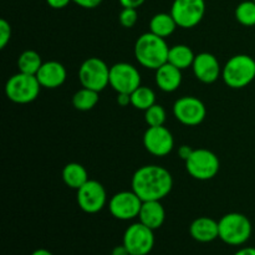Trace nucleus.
<instances>
[{
  "mask_svg": "<svg viewBox=\"0 0 255 255\" xmlns=\"http://www.w3.org/2000/svg\"><path fill=\"white\" fill-rule=\"evenodd\" d=\"M132 191L143 202L162 201L171 193L173 178L168 169L157 164L139 167L132 176Z\"/></svg>",
  "mask_w": 255,
  "mask_h": 255,
  "instance_id": "obj_1",
  "label": "nucleus"
},
{
  "mask_svg": "<svg viewBox=\"0 0 255 255\" xmlns=\"http://www.w3.org/2000/svg\"><path fill=\"white\" fill-rule=\"evenodd\" d=\"M169 46L166 39L148 31L142 34L134 44V57L143 67L154 70L168 61Z\"/></svg>",
  "mask_w": 255,
  "mask_h": 255,
  "instance_id": "obj_2",
  "label": "nucleus"
},
{
  "mask_svg": "<svg viewBox=\"0 0 255 255\" xmlns=\"http://www.w3.org/2000/svg\"><path fill=\"white\" fill-rule=\"evenodd\" d=\"M222 79L231 89H244L255 79V60L246 54L234 55L222 69Z\"/></svg>",
  "mask_w": 255,
  "mask_h": 255,
  "instance_id": "obj_3",
  "label": "nucleus"
},
{
  "mask_svg": "<svg viewBox=\"0 0 255 255\" xmlns=\"http://www.w3.org/2000/svg\"><path fill=\"white\" fill-rule=\"evenodd\" d=\"M219 239L228 246L239 247L249 241L252 236V223L242 213H228L218 222Z\"/></svg>",
  "mask_w": 255,
  "mask_h": 255,
  "instance_id": "obj_4",
  "label": "nucleus"
},
{
  "mask_svg": "<svg viewBox=\"0 0 255 255\" xmlns=\"http://www.w3.org/2000/svg\"><path fill=\"white\" fill-rule=\"evenodd\" d=\"M40 89H41V85L36 75H29L19 71L6 81L5 94L10 101L25 105L37 99Z\"/></svg>",
  "mask_w": 255,
  "mask_h": 255,
  "instance_id": "obj_5",
  "label": "nucleus"
},
{
  "mask_svg": "<svg viewBox=\"0 0 255 255\" xmlns=\"http://www.w3.org/2000/svg\"><path fill=\"white\" fill-rule=\"evenodd\" d=\"M184 163L189 176L198 181H209L214 178L221 168V162L217 154L207 148L193 149Z\"/></svg>",
  "mask_w": 255,
  "mask_h": 255,
  "instance_id": "obj_6",
  "label": "nucleus"
},
{
  "mask_svg": "<svg viewBox=\"0 0 255 255\" xmlns=\"http://www.w3.org/2000/svg\"><path fill=\"white\" fill-rule=\"evenodd\" d=\"M79 80L82 87L101 92L110 85V67L100 57H89L80 66Z\"/></svg>",
  "mask_w": 255,
  "mask_h": 255,
  "instance_id": "obj_7",
  "label": "nucleus"
},
{
  "mask_svg": "<svg viewBox=\"0 0 255 255\" xmlns=\"http://www.w3.org/2000/svg\"><path fill=\"white\" fill-rule=\"evenodd\" d=\"M206 14L204 0H174L171 7V15L182 29L197 26Z\"/></svg>",
  "mask_w": 255,
  "mask_h": 255,
  "instance_id": "obj_8",
  "label": "nucleus"
},
{
  "mask_svg": "<svg viewBox=\"0 0 255 255\" xmlns=\"http://www.w3.org/2000/svg\"><path fill=\"white\" fill-rule=\"evenodd\" d=\"M110 86L117 94L131 95L141 86V74L128 62H117L110 67Z\"/></svg>",
  "mask_w": 255,
  "mask_h": 255,
  "instance_id": "obj_9",
  "label": "nucleus"
},
{
  "mask_svg": "<svg viewBox=\"0 0 255 255\" xmlns=\"http://www.w3.org/2000/svg\"><path fill=\"white\" fill-rule=\"evenodd\" d=\"M153 232L141 222L131 224L124 234V246L131 255L149 254L154 247Z\"/></svg>",
  "mask_w": 255,
  "mask_h": 255,
  "instance_id": "obj_10",
  "label": "nucleus"
},
{
  "mask_svg": "<svg viewBox=\"0 0 255 255\" xmlns=\"http://www.w3.org/2000/svg\"><path fill=\"white\" fill-rule=\"evenodd\" d=\"M77 204L85 213L95 214L104 209L107 203V193L105 187L95 179H89L77 189Z\"/></svg>",
  "mask_w": 255,
  "mask_h": 255,
  "instance_id": "obj_11",
  "label": "nucleus"
},
{
  "mask_svg": "<svg viewBox=\"0 0 255 255\" xmlns=\"http://www.w3.org/2000/svg\"><path fill=\"white\" fill-rule=\"evenodd\" d=\"M173 115L184 126H198L206 119L207 109L198 97L183 96L174 102Z\"/></svg>",
  "mask_w": 255,
  "mask_h": 255,
  "instance_id": "obj_12",
  "label": "nucleus"
},
{
  "mask_svg": "<svg viewBox=\"0 0 255 255\" xmlns=\"http://www.w3.org/2000/svg\"><path fill=\"white\" fill-rule=\"evenodd\" d=\"M143 201L133 191H122L110 199L109 209L112 217L119 221H131L138 218Z\"/></svg>",
  "mask_w": 255,
  "mask_h": 255,
  "instance_id": "obj_13",
  "label": "nucleus"
},
{
  "mask_svg": "<svg viewBox=\"0 0 255 255\" xmlns=\"http://www.w3.org/2000/svg\"><path fill=\"white\" fill-rule=\"evenodd\" d=\"M143 146L153 156L164 157L173 149V134L164 126L148 127L143 134Z\"/></svg>",
  "mask_w": 255,
  "mask_h": 255,
  "instance_id": "obj_14",
  "label": "nucleus"
},
{
  "mask_svg": "<svg viewBox=\"0 0 255 255\" xmlns=\"http://www.w3.org/2000/svg\"><path fill=\"white\" fill-rule=\"evenodd\" d=\"M193 74L197 80L203 84H213L222 76L223 67L219 64L218 59L211 52H201L194 57Z\"/></svg>",
  "mask_w": 255,
  "mask_h": 255,
  "instance_id": "obj_15",
  "label": "nucleus"
},
{
  "mask_svg": "<svg viewBox=\"0 0 255 255\" xmlns=\"http://www.w3.org/2000/svg\"><path fill=\"white\" fill-rule=\"evenodd\" d=\"M41 87L57 89L66 81L67 72L64 65L59 61H46L41 65L36 74Z\"/></svg>",
  "mask_w": 255,
  "mask_h": 255,
  "instance_id": "obj_16",
  "label": "nucleus"
},
{
  "mask_svg": "<svg viewBox=\"0 0 255 255\" xmlns=\"http://www.w3.org/2000/svg\"><path fill=\"white\" fill-rule=\"evenodd\" d=\"M189 234L199 243H211L219 238L218 222L209 217H199L192 222Z\"/></svg>",
  "mask_w": 255,
  "mask_h": 255,
  "instance_id": "obj_17",
  "label": "nucleus"
},
{
  "mask_svg": "<svg viewBox=\"0 0 255 255\" xmlns=\"http://www.w3.org/2000/svg\"><path fill=\"white\" fill-rule=\"evenodd\" d=\"M138 219L142 224L153 231L161 228L166 221V211H164V207L162 206L161 201L143 202L141 211H139Z\"/></svg>",
  "mask_w": 255,
  "mask_h": 255,
  "instance_id": "obj_18",
  "label": "nucleus"
},
{
  "mask_svg": "<svg viewBox=\"0 0 255 255\" xmlns=\"http://www.w3.org/2000/svg\"><path fill=\"white\" fill-rule=\"evenodd\" d=\"M156 85L164 92H174L182 84V70L169 62L156 70Z\"/></svg>",
  "mask_w": 255,
  "mask_h": 255,
  "instance_id": "obj_19",
  "label": "nucleus"
},
{
  "mask_svg": "<svg viewBox=\"0 0 255 255\" xmlns=\"http://www.w3.org/2000/svg\"><path fill=\"white\" fill-rule=\"evenodd\" d=\"M89 173L82 164L71 162L67 163L62 169V181L67 187L72 189H79L89 181Z\"/></svg>",
  "mask_w": 255,
  "mask_h": 255,
  "instance_id": "obj_20",
  "label": "nucleus"
},
{
  "mask_svg": "<svg viewBox=\"0 0 255 255\" xmlns=\"http://www.w3.org/2000/svg\"><path fill=\"white\" fill-rule=\"evenodd\" d=\"M178 27L171 12H158L149 21V31L161 37H168Z\"/></svg>",
  "mask_w": 255,
  "mask_h": 255,
  "instance_id": "obj_21",
  "label": "nucleus"
},
{
  "mask_svg": "<svg viewBox=\"0 0 255 255\" xmlns=\"http://www.w3.org/2000/svg\"><path fill=\"white\" fill-rule=\"evenodd\" d=\"M194 57L196 55L188 45L179 44L169 47L168 61L167 62L178 67L179 70H186L193 65Z\"/></svg>",
  "mask_w": 255,
  "mask_h": 255,
  "instance_id": "obj_22",
  "label": "nucleus"
},
{
  "mask_svg": "<svg viewBox=\"0 0 255 255\" xmlns=\"http://www.w3.org/2000/svg\"><path fill=\"white\" fill-rule=\"evenodd\" d=\"M42 64L41 56L35 50H25L17 59V69L24 74L36 75Z\"/></svg>",
  "mask_w": 255,
  "mask_h": 255,
  "instance_id": "obj_23",
  "label": "nucleus"
},
{
  "mask_svg": "<svg viewBox=\"0 0 255 255\" xmlns=\"http://www.w3.org/2000/svg\"><path fill=\"white\" fill-rule=\"evenodd\" d=\"M99 92L82 87L72 96V105L79 111H90L99 102Z\"/></svg>",
  "mask_w": 255,
  "mask_h": 255,
  "instance_id": "obj_24",
  "label": "nucleus"
},
{
  "mask_svg": "<svg viewBox=\"0 0 255 255\" xmlns=\"http://www.w3.org/2000/svg\"><path fill=\"white\" fill-rule=\"evenodd\" d=\"M156 104V94L147 86H139L131 94V105L136 110L146 111Z\"/></svg>",
  "mask_w": 255,
  "mask_h": 255,
  "instance_id": "obj_25",
  "label": "nucleus"
},
{
  "mask_svg": "<svg viewBox=\"0 0 255 255\" xmlns=\"http://www.w3.org/2000/svg\"><path fill=\"white\" fill-rule=\"evenodd\" d=\"M236 19L243 26H255V1L246 0L236 7Z\"/></svg>",
  "mask_w": 255,
  "mask_h": 255,
  "instance_id": "obj_26",
  "label": "nucleus"
},
{
  "mask_svg": "<svg viewBox=\"0 0 255 255\" xmlns=\"http://www.w3.org/2000/svg\"><path fill=\"white\" fill-rule=\"evenodd\" d=\"M167 120L166 110L161 105L154 104L149 109L144 111V121L148 125V127L164 126V122Z\"/></svg>",
  "mask_w": 255,
  "mask_h": 255,
  "instance_id": "obj_27",
  "label": "nucleus"
},
{
  "mask_svg": "<svg viewBox=\"0 0 255 255\" xmlns=\"http://www.w3.org/2000/svg\"><path fill=\"white\" fill-rule=\"evenodd\" d=\"M120 24L126 29H131L136 25L137 20H138V12L137 9L133 7H124L119 15Z\"/></svg>",
  "mask_w": 255,
  "mask_h": 255,
  "instance_id": "obj_28",
  "label": "nucleus"
},
{
  "mask_svg": "<svg viewBox=\"0 0 255 255\" xmlns=\"http://www.w3.org/2000/svg\"><path fill=\"white\" fill-rule=\"evenodd\" d=\"M11 39V26L5 19L0 20V49H4Z\"/></svg>",
  "mask_w": 255,
  "mask_h": 255,
  "instance_id": "obj_29",
  "label": "nucleus"
},
{
  "mask_svg": "<svg viewBox=\"0 0 255 255\" xmlns=\"http://www.w3.org/2000/svg\"><path fill=\"white\" fill-rule=\"evenodd\" d=\"M76 5L84 9H95L102 2V0H72Z\"/></svg>",
  "mask_w": 255,
  "mask_h": 255,
  "instance_id": "obj_30",
  "label": "nucleus"
},
{
  "mask_svg": "<svg viewBox=\"0 0 255 255\" xmlns=\"http://www.w3.org/2000/svg\"><path fill=\"white\" fill-rule=\"evenodd\" d=\"M70 1L72 0H46L47 5L52 9H64L70 4Z\"/></svg>",
  "mask_w": 255,
  "mask_h": 255,
  "instance_id": "obj_31",
  "label": "nucleus"
},
{
  "mask_svg": "<svg viewBox=\"0 0 255 255\" xmlns=\"http://www.w3.org/2000/svg\"><path fill=\"white\" fill-rule=\"evenodd\" d=\"M120 4L122 5V7H133V9H137V7L141 6L146 0H119Z\"/></svg>",
  "mask_w": 255,
  "mask_h": 255,
  "instance_id": "obj_32",
  "label": "nucleus"
},
{
  "mask_svg": "<svg viewBox=\"0 0 255 255\" xmlns=\"http://www.w3.org/2000/svg\"><path fill=\"white\" fill-rule=\"evenodd\" d=\"M117 104L122 107L131 105V95L129 94H117Z\"/></svg>",
  "mask_w": 255,
  "mask_h": 255,
  "instance_id": "obj_33",
  "label": "nucleus"
},
{
  "mask_svg": "<svg viewBox=\"0 0 255 255\" xmlns=\"http://www.w3.org/2000/svg\"><path fill=\"white\" fill-rule=\"evenodd\" d=\"M192 152H193V149H192L191 147L187 146V144H183V146L179 147V149H178V156L181 157V158L183 159V161H186V159L188 158L189 156H191Z\"/></svg>",
  "mask_w": 255,
  "mask_h": 255,
  "instance_id": "obj_34",
  "label": "nucleus"
},
{
  "mask_svg": "<svg viewBox=\"0 0 255 255\" xmlns=\"http://www.w3.org/2000/svg\"><path fill=\"white\" fill-rule=\"evenodd\" d=\"M111 255H131V254H129V252L127 251L126 247H125L124 244H122V246L115 247L114 251H112Z\"/></svg>",
  "mask_w": 255,
  "mask_h": 255,
  "instance_id": "obj_35",
  "label": "nucleus"
},
{
  "mask_svg": "<svg viewBox=\"0 0 255 255\" xmlns=\"http://www.w3.org/2000/svg\"><path fill=\"white\" fill-rule=\"evenodd\" d=\"M234 255H255V248H253V247H246V248L239 249Z\"/></svg>",
  "mask_w": 255,
  "mask_h": 255,
  "instance_id": "obj_36",
  "label": "nucleus"
},
{
  "mask_svg": "<svg viewBox=\"0 0 255 255\" xmlns=\"http://www.w3.org/2000/svg\"><path fill=\"white\" fill-rule=\"evenodd\" d=\"M31 255H54V254H52L50 251H47V249H36V251L32 252Z\"/></svg>",
  "mask_w": 255,
  "mask_h": 255,
  "instance_id": "obj_37",
  "label": "nucleus"
},
{
  "mask_svg": "<svg viewBox=\"0 0 255 255\" xmlns=\"http://www.w3.org/2000/svg\"><path fill=\"white\" fill-rule=\"evenodd\" d=\"M254 1H255V0H254Z\"/></svg>",
  "mask_w": 255,
  "mask_h": 255,
  "instance_id": "obj_38",
  "label": "nucleus"
}]
</instances>
